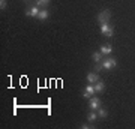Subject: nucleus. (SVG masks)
Wrapping results in <instances>:
<instances>
[{
	"mask_svg": "<svg viewBox=\"0 0 135 129\" xmlns=\"http://www.w3.org/2000/svg\"><path fill=\"white\" fill-rule=\"evenodd\" d=\"M98 117H99V119H105L107 116H108V113H107V110L105 108H101V107H99V108H98Z\"/></svg>",
	"mask_w": 135,
	"mask_h": 129,
	"instance_id": "nucleus-14",
	"label": "nucleus"
},
{
	"mask_svg": "<svg viewBox=\"0 0 135 129\" xmlns=\"http://www.w3.org/2000/svg\"><path fill=\"white\" fill-rule=\"evenodd\" d=\"M101 65H102V69L110 71V69H113V68L117 66V60L114 57H107V59H104V60L101 62Z\"/></svg>",
	"mask_w": 135,
	"mask_h": 129,
	"instance_id": "nucleus-2",
	"label": "nucleus"
},
{
	"mask_svg": "<svg viewBox=\"0 0 135 129\" xmlns=\"http://www.w3.org/2000/svg\"><path fill=\"white\" fill-rule=\"evenodd\" d=\"M98 119H99V117H98V113H96V111H92L90 114L87 116V122H90V123H93V122H96Z\"/></svg>",
	"mask_w": 135,
	"mask_h": 129,
	"instance_id": "nucleus-13",
	"label": "nucleus"
},
{
	"mask_svg": "<svg viewBox=\"0 0 135 129\" xmlns=\"http://www.w3.org/2000/svg\"><path fill=\"white\" fill-rule=\"evenodd\" d=\"M39 11H41V9H39L38 5H32L30 8L26 9V15H27V17H33V18H38Z\"/></svg>",
	"mask_w": 135,
	"mask_h": 129,
	"instance_id": "nucleus-5",
	"label": "nucleus"
},
{
	"mask_svg": "<svg viewBox=\"0 0 135 129\" xmlns=\"http://www.w3.org/2000/svg\"><path fill=\"white\" fill-rule=\"evenodd\" d=\"M102 56H104V54H102L101 51H95V53L92 54L93 62H95V63H101L102 60H104V59H102Z\"/></svg>",
	"mask_w": 135,
	"mask_h": 129,
	"instance_id": "nucleus-9",
	"label": "nucleus"
},
{
	"mask_svg": "<svg viewBox=\"0 0 135 129\" xmlns=\"http://www.w3.org/2000/svg\"><path fill=\"white\" fill-rule=\"evenodd\" d=\"M81 128H83V129H90V128H93V126L90 125V122H89V123H84V125L81 126Z\"/></svg>",
	"mask_w": 135,
	"mask_h": 129,
	"instance_id": "nucleus-16",
	"label": "nucleus"
},
{
	"mask_svg": "<svg viewBox=\"0 0 135 129\" xmlns=\"http://www.w3.org/2000/svg\"><path fill=\"white\" fill-rule=\"evenodd\" d=\"M96 81H99V75H98L96 72L87 74V83H89V84H95Z\"/></svg>",
	"mask_w": 135,
	"mask_h": 129,
	"instance_id": "nucleus-7",
	"label": "nucleus"
},
{
	"mask_svg": "<svg viewBox=\"0 0 135 129\" xmlns=\"http://www.w3.org/2000/svg\"><path fill=\"white\" fill-rule=\"evenodd\" d=\"M104 56H108V54H111L113 53V47H111L110 44H105V45H102L101 47V50H99Z\"/></svg>",
	"mask_w": 135,
	"mask_h": 129,
	"instance_id": "nucleus-8",
	"label": "nucleus"
},
{
	"mask_svg": "<svg viewBox=\"0 0 135 129\" xmlns=\"http://www.w3.org/2000/svg\"><path fill=\"white\" fill-rule=\"evenodd\" d=\"M101 33L105 38H113L114 29H113V26H110V23H104V24H101Z\"/></svg>",
	"mask_w": 135,
	"mask_h": 129,
	"instance_id": "nucleus-3",
	"label": "nucleus"
},
{
	"mask_svg": "<svg viewBox=\"0 0 135 129\" xmlns=\"http://www.w3.org/2000/svg\"><path fill=\"white\" fill-rule=\"evenodd\" d=\"M51 3V0H35V5H38L39 8L42 6V8H47V6Z\"/></svg>",
	"mask_w": 135,
	"mask_h": 129,
	"instance_id": "nucleus-12",
	"label": "nucleus"
},
{
	"mask_svg": "<svg viewBox=\"0 0 135 129\" xmlns=\"http://www.w3.org/2000/svg\"><path fill=\"white\" fill-rule=\"evenodd\" d=\"M104 89H105V84H104L102 81H96V83H95V90H96V93L104 92Z\"/></svg>",
	"mask_w": 135,
	"mask_h": 129,
	"instance_id": "nucleus-11",
	"label": "nucleus"
},
{
	"mask_svg": "<svg viewBox=\"0 0 135 129\" xmlns=\"http://www.w3.org/2000/svg\"><path fill=\"white\" fill-rule=\"evenodd\" d=\"M96 20H98V23H99V24L110 23V20H111V11H108V9H104L102 12H99V14H98Z\"/></svg>",
	"mask_w": 135,
	"mask_h": 129,
	"instance_id": "nucleus-1",
	"label": "nucleus"
},
{
	"mask_svg": "<svg viewBox=\"0 0 135 129\" xmlns=\"http://www.w3.org/2000/svg\"><path fill=\"white\" fill-rule=\"evenodd\" d=\"M24 2H29V0H24Z\"/></svg>",
	"mask_w": 135,
	"mask_h": 129,
	"instance_id": "nucleus-17",
	"label": "nucleus"
},
{
	"mask_svg": "<svg viewBox=\"0 0 135 129\" xmlns=\"http://www.w3.org/2000/svg\"><path fill=\"white\" fill-rule=\"evenodd\" d=\"M48 17H50V11H48V9H45V8H44V9H41V11H39L38 20H47Z\"/></svg>",
	"mask_w": 135,
	"mask_h": 129,
	"instance_id": "nucleus-10",
	"label": "nucleus"
},
{
	"mask_svg": "<svg viewBox=\"0 0 135 129\" xmlns=\"http://www.w3.org/2000/svg\"><path fill=\"white\" fill-rule=\"evenodd\" d=\"M6 6H8L6 0H0V9H2V11H5V9H6Z\"/></svg>",
	"mask_w": 135,
	"mask_h": 129,
	"instance_id": "nucleus-15",
	"label": "nucleus"
},
{
	"mask_svg": "<svg viewBox=\"0 0 135 129\" xmlns=\"http://www.w3.org/2000/svg\"><path fill=\"white\" fill-rule=\"evenodd\" d=\"M101 107V99L96 98V96H92L90 101H89V108L92 111H98V108Z\"/></svg>",
	"mask_w": 135,
	"mask_h": 129,
	"instance_id": "nucleus-6",
	"label": "nucleus"
},
{
	"mask_svg": "<svg viewBox=\"0 0 135 129\" xmlns=\"http://www.w3.org/2000/svg\"><path fill=\"white\" fill-rule=\"evenodd\" d=\"M95 93H96L95 86H92V84H87L86 89H84V92H83V98H84V99H90L92 96H95Z\"/></svg>",
	"mask_w": 135,
	"mask_h": 129,
	"instance_id": "nucleus-4",
	"label": "nucleus"
}]
</instances>
